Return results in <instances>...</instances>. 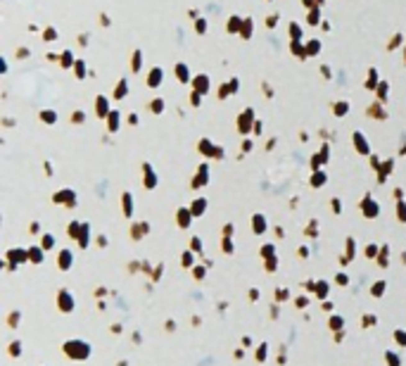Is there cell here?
Listing matches in <instances>:
<instances>
[{
  "mask_svg": "<svg viewBox=\"0 0 406 366\" xmlns=\"http://www.w3.org/2000/svg\"><path fill=\"white\" fill-rule=\"evenodd\" d=\"M202 207H204V200H197V205H195V212H202Z\"/></svg>",
  "mask_w": 406,
  "mask_h": 366,
  "instance_id": "8fae6325",
  "label": "cell"
},
{
  "mask_svg": "<svg viewBox=\"0 0 406 366\" xmlns=\"http://www.w3.org/2000/svg\"><path fill=\"white\" fill-rule=\"evenodd\" d=\"M62 266H64V269L69 266V252H62Z\"/></svg>",
  "mask_w": 406,
  "mask_h": 366,
  "instance_id": "5b68a950",
  "label": "cell"
},
{
  "mask_svg": "<svg viewBox=\"0 0 406 366\" xmlns=\"http://www.w3.org/2000/svg\"><path fill=\"white\" fill-rule=\"evenodd\" d=\"M242 31H245V36H249V31H252V21H247L245 26H242Z\"/></svg>",
  "mask_w": 406,
  "mask_h": 366,
  "instance_id": "9c48e42d",
  "label": "cell"
},
{
  "mask_svg": "<svg viewBox=\"0 0 406 366\" xmlns=\"http://www.w3.org/2000/svg\"><path fill=\"white\" fill-rule=\"evenodd\" d=\"M249 119H252V112H245V114H242V119H240V124H242L240 128H242V131H247V128H249Z\"/></svg>",
  "mask_w": 406,
  "mask_h": 366,
  "instance_id": "3957f363",
  "label": "cell"
},
{
  "mask_svg": "<svg viewBox=\"0 0 406 366\" xmlns=\"http://www.w3.org/2000/svg\"><path fill=\"white\" fill-rule=\"evenodd\" d=\"M31 257H34V262H40L43 254H40V250H31Z\"/></svg>",
  "mask_w": 406,
  "mask_h": 366,
  "instance_id": "8992f818",
  "label": "cell"
},
{
  "mask_svg": "<svg viewBox=\"0 0 406 366\" xmlns=\"http://www.w3.org/2000/svg\"><path fill=\"white\" fill-rule=\"evenodd\" d=\"M354 140H356V147H359L361 152H368V145H366V140H363V136L356 133V138H354Z\"/></svg>",
  "mask_w": 406,
  "mask_h": 366,
  "instance_id": "7a4b0ae2",
  "label": "cell"
},
{
  "mask_svg": "<svg viewBox=\"0 0 406 366\" xmlns=\"http://www.w3.org/2000/svg\"><path fill=\"white\" fill-rule=\"evenodd\" d=\"M254 221H257V224H254V228H257V231H264V219H261V216H257Z\"/></svg>",
  "mask_w": 406,
  "mask_h": 366,
  "instance_id": "277c9868",
  "label": "cell"
},
{
  "mask_svg": "<svg viewBox=\"0 0 406 366\" xmlns=\"http://www.w3.org/2000/svg\"><path fill=\"white\" fill-rule=\"evenodd\" d=\"M197 86H200V90H204V86H207V81H204V79H197Z\"/></svg>",
  "mask_w": 406,
  "mask_h": 366,
  "instance_id": "4fadbf2b",
  "label": "cell"
},
{
  "mask_svg": "<svg viewBox=\"0 0 406 366\" xmlns=\"http://www.w3.org/2000/svg\"><path fill=\"white\" fill-rule=\"evenodd\" d=\"M178 74H180V81H188V76H185V67H183V64L178 67Z\"/></svg>",
  "mask_w": 406,
  "mask_h": 366,
  "instance_id": "52a82bcc",
  "label": "cell"
},
{
  "mask_svg": "<svg viewBox=\"0 0 406 366\" xmlns=\"http://www.w3.org/2000/svg\"><path fill=\"white\" fill-rule=\"evenodd\" d=\"M116 121H119V117H116V112L112 114V119H109V124H112V128H116Z\"/></svg>",
  "mask_w": 406,
  "mask_h": 366,
  "instance_id": "30bf717a",
  "label": "cell"
},
{
  "mask_svg": "<svg viewBox=\"0 0 406 366\" xmlns=\"http://www.w3.org/2000/svg\"><path fill=\"white\" fill-rule=\"evenodd\" d=\"M347 112V105H344V102H342V105H337V114H344Z\"/></svg>",
  "mask_w": 406,
  "mask_h": 366,
  "instance_id": "7c38bea8",
  "label": "cell"
},
{
  "mask_svg": "<svg viewBox=\"0 0 406 366\" xmlns=\"http://www.w3.org/2000/svg\"><path fill=\"white\" fill-rule=\"evenodd\" d=\"M159 76H162V72H159V69H154V72L150 74V79H147V83H150V86H157V83H159Z\"/></svg>",
  "mask_w": 406,
  "mask_h": 366,
  "instance_id": "6da1fadb",
  "label": "cell"
},
{
  "mask_svg": "<svg viewBox=\"0 0 406 366\" xmlns=\"http://www.w3.org/2000/svg\"><path fill=\"white\" fill-rule=\"evenodd\" d=\"M397 214H401V219H406V207L399 205V207H397Z\"/></svg>",
  "mask_w": 406,
  "mask_h": 366,
  "instance_id": "ba28073f",
  "label": "cell"
}]
</instances>
